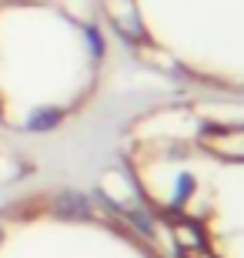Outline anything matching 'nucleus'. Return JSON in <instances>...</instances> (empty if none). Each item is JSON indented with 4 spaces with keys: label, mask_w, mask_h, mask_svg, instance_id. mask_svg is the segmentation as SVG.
Here are the masks:
<instances>
[{
    "label": "nucleus",
    "mask_w": 244,
    "mask_h": 258,
    "mask_svg": "<svg viewBox=\"0 0 244 258\" xmlns=\"http://www.w3.org/2000/svg\"><path fill=\"white\" fill-rule=\"evenodd\" d=\"M117 158L174 258H244V97L147 107L117 134Z\"/></svg>",
    "instance_id": "obj_1"
},
{
    "label": "nucleus",
    "mask_w": 244,
    "mask_h": 258,
    "mask_svg": "<svg viewBox=\"0 0 244 258\" xmlns=\"http://www.w3.org/2000/svg\"><path fill=\"white\" fill-rule=\"evenodd\" d=\"M107 30L94 0H0V127L54 131L101 91Z\"/></svg>",
    "instance_id": "obj_2"
},
{
    "label": "nucleus",
    "mask_w": 244,
    "mask_h": 258,
    "mask_svg": "<svg viewBox=\"0 0 244 258\" xmlns=\"http://www.w3.org/2000/svg\"><path fill=\"white\" fill-rule=\"evenodd\" d=\"M107 37L157 74L244 97V0H94Z\"/></svg>",
    "instance_id": "obj_3"
},
{
    "label": "nucleus",
    "mask_w": 244,
    "mask_h": 258,
    "mask_svg": "<svg viewBox=\"0 0 244 258\" xmlns=\"http://www.w3.org/2000/svg\"><path fill=\"white\" fill-rule=\"evenodd\" d=\"M0 258H174L117 201L44 188L0 208Z\"/></svg>",
    "instance_id": "obj_4"
}]
</instances>
